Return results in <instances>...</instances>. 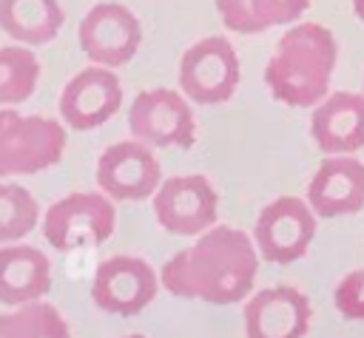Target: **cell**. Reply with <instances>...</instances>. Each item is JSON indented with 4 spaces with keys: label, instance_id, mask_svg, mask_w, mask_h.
<instances>
[{
    "label": "cell",
    "instance_id": "obj_1",
    "mask_svg": "<svg viewBox=\"0 0 364 338\" xmlns=\"http://www.w3.org/2000/svg\"><path fill=\"white\" fill-rule=\"evenodd\" d=\"M259 247L236 227L213 224L191 247L173 253L159 278L176 298H199L208 304H236L256 281Z\"/></svg>",
    "mask_w": 364,
    "mask_h": 338
},
{
    "label": "cell",
    "instance_id": "obj_2",
    "mask_svg": "<svg viewBox=\"0 0 364 338\" xmlns=\"http://www.w3.org/2000/svg\"><path fill=\"white\" fill-rule=\"evenodd\" d=\"M336 60L338 43L333 31L318 23H299L279 37L264 65V85L273 99L290 108L318 105L330 94Z\"/></svg>",
    "mask_w": 364,
    "mask_h": 338
},
{
    "label": "cell",
    "instance_id": "obj_3",
    "mask_svg": "<svg viewBox=\"0 0 364 338\" xmlns=\"http://www.w3.org/2000/svg\"><path fill=\"white\" fill-rule=\"evenodd\" d=\"M65 125L40 114L0 108V179L40 173L63 159Z\"/></svg>",
    "mask_w": 364,
    "mask_h": 338
},
{
    "label": "cell",
    "instance_id": "obj_4",
    "mask_svg": "<svg viewBox=\"0 0 364 338\" xmlns=\"http://www.w3.org/2000/svg\"><path fill=\"white\" fill-rule=\"evenodd\" d=\"M114 227L117 210L108 193H68L57 199L43 216V239L60 253L100 247L111 239Z\"/></svg>",
    "mask_w": 364,
    "mask_h": 338
},
{
    "label": "cell",
    "instance_id": "obj_5",
    "mask_svg": "<svg viewBox=\"0 0 364 338\" xmlns=\"http://www.w3.org/2000/svg\"><path fill=\"white\" fill-rule=\"evenodd\" d=\"M242 68L236 48L228 37L196 40L179 57V88L191 102L219 105L228 102L239 85Z\"/></svg>",
    "mask_w": 364,
    "mask_h": 338
},
{
    "label": "cell",
    "instance_id": "obj_6",
    "mask_svg": "<svg viewBox=\"0 0 364 338\" xmlns=\"http://www.w3.org/2000/svg\"><path fill=\"white\" fill-rule=\"evenodd\" d=\"M128 131L151 148H193L196 122L185 94L171 88H148L128 105Z\"/></svg>",
    "mask_w": 364,
    "mask_h": 338
},
{
    "label": "cell",
    "instance_id": "obj_7",
    "mask_svg": "<svg viewBox=\"0 0 364 338\" xmlns=\"http://www.w3.org/2000/svg\"><path fill=\"white\" fill-rule=\"evenodd\" d=\"M316 213L310 202L299 196H279L270 205L262 207L256 227H253V241L259 247V256L270 264H293L299 261L313 236H316Z\"/></svg>",
    "mask_w": 364,
    "mask_h": 338
},
{
    "label": "cell",
    "instance_id": "obj_8",
    "mask_svg": "<svg viewBox=\"0 0 364 338\" xmlns=\"http://www.w3.org/2000/svg\"><path fill=\"white\" fill-rule=\"evenodd\" d=\"M82 54L105 68H119L134 60L142 45V23L122 3H97L91 6L77 28Z\"/></svg>",
    "mask_w": 364,
    "mask_h": 338
},
{
    "label": "cell",
    "instance_id": "obj_9",
    "mask_svg": "<svg viewBox=\"0 0 364 338\" xmlns=\"http://www.w3.org/2000/svg\"><path fill=\"white\" fill-rule=\"evenodd\" d=\"M159 227L173 236H202L216 224L219 196L202 173L171 176L151 196Z\"/></svg>",
    "mask_w": 364,
    "mask_h": 338
},
{
    "label": "cell",
    "instance_id": "obj_10",
    "mask_svg": "<svg viewBox=\"0 0 364 338\" xmlns=\"http://www.w3.org/2000/svg\"><path fill=\"white\" fill-rule=\"evenodd\" d=\"M162 168L154 148L139 139H125L102 151L97 159V185L114 202H142L156 193Z\"/></svg>",
    "mask_w": 364,
    "mask_h": 338
},
{
    "label": "cell",
    "instance_id": "obj_11",
    "mask_svg": "<svg viewBox=\"0 0 364 338\" xmlns=\"http://www.w3.org/2000/svg\"><path fill=\"white\" fill-rule=\"evenodd\" d=\"M159 278L145 258L111 256L97 264L91 281V298L102 312L139 315L156 295Z\"/></svg>",
    "mask_w": 364,
    "mask_h": 338
},
{
    "label": "cell",
    "instance_id": "obj_12",
    "mask_svg": "<svg viewBox=\"0 0 364 338\" xmlns=\"http://www.w3.org/2000/svg\"><path fill=\"white\" fill-rule=\"evenodd\" d=\"M122 105V85L114 68L88 65L77 71L60 91V116L71 131H94L105 125Z\"/></svg>",
    "mask_w": 364,
    "mask_h": 338
},
{
    "label": "cell",
    "instance_id": "obj_13",
    "mask_svg": "<svg viewBox=\"0 0 364 338\" xmlns=\"http://www.w3.org/2000/svg\"><path fill=\"white\" fill-rule=\"evenodd\" d=\"M310 318H313V307L301 290L290 284L264 287L245 304V335L304 338L310 329Z\"/></svg>",
    "mask_w": 364,
    "mask_h": 338
},
{
    "label": "cell",
    "instance_id": "obj_14",
    "mask_svg": "<svg viewBox=\"0 0 364 338\" xmlns=\"http://www.w3.org/2000/svg\"><path fill=\"white\" fill-rule=\"evenodd\" d=\"M307 202L318 219H338L364 207V162L350 153L327 156L307 185Z\"/></svg>",
    "mask_w": 364,
    "mask_h": 338
},
{
    "label": "cell",
    "instance_id": "obj_15",
    "mask_svg": "<svg viewBox=\"0 0 364 338\" xmlns=\"http://www.w3.org/2000/svg\"><path fill=\"white\" fill-rule=\"evenodd\" d=\"M310 136L321 153H355L364 148V94L333 91L310 116Z\"/></svg>",
    "mask_w": 364,
    "mask_h": 338
},
{
    "label": "cell",
    "instance_id": "obj_16",
    "mask_svg": "<svg viewBox=\"0 0 364 338\" xmlns=\"http://www.w3.org/2000/svg\"><path fill=\"white\" fill-rule=\"evenodd\" d=\"M51 290V264L31 244L0 247V304L20 307L43 298Z\"/></svg>",
    "mask_w": 364,
    "mask_h": 338
},
{
    "label": "cell",
    "instance_id": "obj_17",
    "mask_svg": "<svg viewBox=\"0 0 364 338\" xmlns=\"http://www.w3.org/2000/svg\"><path fill=\"white\" fill-rule=\"evenodd\" d=\"M65 23L60 0H0V28L23 45L51 43Z\"/></svg>",
    "mask_w": 364,
    "mask_h": 338
},
{
    "label": "cell",
    "instance_id": "obj_18",
    "mask_svg": "<svg viewBox=\"0 0 364 338\" xmlns=\"http://www.w3.org/2000/svg\"><path fill=\"white\" fill-rule=\"evenodd\" d=\"M225 28L236 34H262L273 26L296 23L310 0H213Z\"/></svg>",
    "mask_w": 364,
    "mask_h": 338
},
{
    "label": "cell",
    "instance_id": "obj_19",
    "mask_svg": "<svg viewBox=\"0 0 364 338\" xmlns=\"http://www.w3.org/2000/svg\"><path fill=\"white\" fill-rule=\"evenodd\" d=\"M40 80V60L28 45H0V108L26 102Z\"/></svg>",
    "mask_w": 364,
    "mask_h": 338
},
{
    "label": "cell",
    "instance_id": "obj_20",
    "mask_svg": "<svg viewBox=\"0 0 364 338\" xmlns=\"http://www.w3.org/2000/svg\"><path fill=\"white\" fill-rule=\"evenodd\" d=\"M40 222V205L31 190L0 179V241H17Z\"/></svg>",
    "mask_w": 364,
    "mask_h": 338
},
{
    "label": "cell",
    "instance_id": "obj_21",
    "mask_svg": "<svg viewBox=\"0 0 364 338\" xmlns=\"http://www.w3.org/2000/svg\"><path fill=\"white\" fill-rule=\"evenodd\" d=\"M9 338H71V332L60 310L37 298L9 312Z\"/></svg>",
    "mask_w": 364,
    "mask_h": 338
},
{
    "label": "cell",
    "instance_id": "obj_22",
    "mask_svg": "<svg viewBox=\"0 0 364 338\" xmlns=\"http://www.w3.org/2000/svg\"><path fill=\"white\" fill-rule=\"evenodd\" d=\"M336 310L347 318V321H364V267L347 273L333 293Z\"/></svg>",
    "mask_w": 364,
    "mask_h": 338
},
{
    "label": "cell",
    "instance_id": "obj_23",
    "mask_svg": "<svg viewBox=\"0 0 364 338\" xmlns=\"http://www.w3.org/2000/svg\"><path fill=\"white\" fill-rule=\"evenodd\" d=\"M0 338H9V312L0 315Z\"/></svg>",
    "mask_w": 364,
    "mask_h": 338
},
{
    "label": "cell",
    "instance_id": "obj_24",
    "mask_svg": "<svg viewBox=\"0 0 364 338\" xmlns=\"http://www.w3.org/2000/svg\"><path fill=\"white\" fill-rule=\"evenodd\" d=\"M353 11L358 20H364V0H353Z\"/></svg>",
    "mask_w": 364,
    "mask_h": 338
},
{
    "label": "cell",
    "instance_id": "obj_25",
    "mask_svg": "<svg viewBox=\"0 0 364 338\" xmlns=\"http://www.w3.org/2000/svg\"><path fill=\"white\" fill-rule=\"evenodd\" d=\"M125 338H145V335H125Z\"/></svg>",
    "mask_w": 364,
    "mask_h": 338
},
{
    "label": "cell",
    "instance_id": "obj_26",
    "mask_svg": "<svg viewBox=\"0 0 364 338\" xmlns=\"http://www.w3.org/2000/svg\"><path fill=\"white\" fill-rule=\"evenodd\" d=\"M361 94H364V91H361Z\"/></svg>",
    "mask_w": 364,
    "mask_h": 338
}]
</instances>
